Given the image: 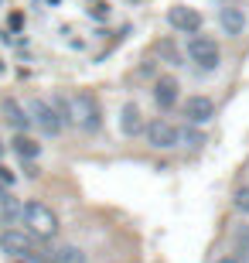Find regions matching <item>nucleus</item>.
<instances>
[{
    "mask_svg": "<svg viewBox=\"0 0 249 263\" xmlns=\"http://www.w3.org/2000/svg\"><path fill=\"white\" fill-rule=\"evenodd\" d=\"M167 21H171V28H178L181 34H198L201 31V14L191 7H171L167 10Z\"/></svg>",
    "mask_w": 249,
    "mask_h": 263,
    "instance_id": "nucleus-7",
    "label": "nucleus"
},
{
    "mask_svg": "<svg viewBox=\"0 0 249 263\" xmlns=\"http://www.w3.org/2000/svg\"><path fill=\"white\" fill-rule=\"evenodd\" d=\"M215 263H246L242 256H222V260H215Z\"/></svg>",
    "mask_w": 249,
    "mask_h": 263,
    "instance_id": "nucleus-20",
    "label": "nucleus"
},
{
    "mask_svg": "<svg viewBox=\"0 0 249 263\" xmlns=\"http://www.w3.org/2000/svg\"><path fill=\"white\" fill-rule=\"evenodd\" d=\"M0 185H4V188L14 185V171H10V167H4V164H0Z\"/></svg>",
    "mask_w": 249,
    "mask_h": 263,
    "instance_id": "nucleus-19",
    "label": "nucleus"
},
{
    "mask_svg": "<svg viewBox=\"0 0 249 263\" xmlns=\"http://www.w3.org/2000/svg\"><path fill=\"white\" fill-rule=\"evenodd\" d=\"M232 205L239 209L242 215H249V185H242L239 192H236V198H232Z\"/></svg>",
    "mask_w": 249,
    "mask_h": 263,
    "instance_id": "nucleus-16",
    "label": "nucleus"
},
{
    "mask_svg": "<svg viewBox=\"0 0 249 263\" xmlns=\"http://www.w3.org/2000/svg\"><path fill=\"white\" fill-rule=\"evenodd\" d=\"M0 109H4V117H7V123H10L14 130H28L31 123H34V117H31V109H24V106L17 103V99H10V96H4Z\"/></svg>",
    "mask_w": 249,
    "mask_h": 263,
    "instance_id": "nucleus-10",
    "label": "nucleus"
},
{
    "mask_svg": "<svg viewBox=\"0 0 249 263\" xmlns=\"http://www.w3.org/2000/svg\"><path fill=\"white\" fill-rule=\"evenodd\" d=\"M184 140H188V147H198V144H205V137H201L198 134V130H195V123H191V127H188V130H184Z\"/></svg>",
    "mask_w": 249,
    "mask_h": 263,
    "instance_id": "nucleus-17",
    "label": "nucleus"
},
{
    "mask_svg": "<svg viewBox=\"0 0 249 263\" xmlns=\"http://www.w3.org/2000/svg\"><path fill=\"white\" fill-rule=\"evenodd\" d=\"M154 99H157V106H161V109H171L174 103H178V79L161 76L157 82H154Z\"/></svg>",
    "mask_w": 249,
    "mask_h": 263,
    "instance_id": "nucleus-11",
    "label": "nucleus"
},
{
    "mask_svg": "<svg viewBox=\"0 0 249 263\" xmlns=\"http://www.w3.org/2000/svg\"><path fill=\"white\" fill-rule=\"evenodd\" d=\"M184 117H188V123L201 127V123H208V120L215 117V103H212L208 96H188V103H184Z\"/></svg>",
    "mask_w": 249,
    "mask_h": 263,
    "instance_id": "nucleus-9",
    "label": "nucleus"
},
{
    "mask_svg": "<svg viewBox=\"0 0 249 263\" xmlns=\"http://www.w3.org/2000/svg\"><path fill=\"white\" fill-rule=\"evenodd\" d=\"M48 263H86V253L79 246H58L55 253L48 256Z\"/></svg>",
    "mask_w": 249,
    "mask_h": 263,
    "instance_id": "nucleus-14",
    "label": "nucleus"
},
{
    "mask_svg": "<svg viewBox=\"0 0 249 263\" xmlns=\"http://www.w3.org/2000/svg\"><path fill=\"white\" fill-rule=\"evenodd\" d=\"M31 117H34V123H38L45 134H62V127H65V117H62V109L55 106V99H34L31 103Z\"/></svg>",
    "mask_w": 249,
    "mask_h": 263,
    "instance_id": "nucleus-5",
    "label": "nucleus"
},
{
    "mask_svg": "<svg viewBox=\"0 0 249 263\" xmlns=\"http://www.w3.org/2000/svg\"><path fill=\"white\" fill-rule=\"evenodd\" d=\"M34 243H38V236L31 233L28 226H7V229H0V250L7 256L34 253Z\"/></svg>",
    "mask_w": 249,
    "mask_h": 263,
    "instance_id": "nucleus-3",
    "label": "nucleus"
},
{
    "mask_svg": "<svg viewBox=\"0 0 249 263\" xmlns=\"http://www.w3.org/2000/svg\"><path fill=\"white\" fill-rule=\"evenodd\" d=\"M219 24L229 38H239L242 31H246V10H242L239 4H225V7L219 10Z\"/></svg>",
    "mask_w": 249,
    "mask_h": 263,
    "instance_id": "nucleus-8",
    "label": "nucleus"
},
{
    "mask_svg": "<svg viewBox=\"0 0 249 263\" xmlns=\"http://www.w3.org/2000/svg\"><path fill=\"white\" fill-rule=\"evenodd\" d=\"M14 154H17L21 161H34V157L41 154V144H38V140H31V137L21 130V134L14 137Z\"/></svg>",
    "mask_w": 249,
    "mask_h": 263,
    "instance_id": "nucleus-13",
    "label": "nucleus"
},
{
    "mask_svg": "<svg viewBox=\"0 0 249 263\" xmlns=\"http://www.w3.org/2000/svg\"><path fill=\"white\" fill-rule=\"evenodd\" d=\"M0 154H4V144H0Z\"/></svg>",
    "mask_w": 249,
    "mask_h": 263,
    "instance_id": "nucleus-21",
    "label": "nucleus"
},
{
    "mask_svg": "<svg viewBox=\"0 0 249 263\" xmlns=\"http://www.w3.org/2000/svg\"><path fill=\"white\" fill-rule=\"evenodd\" d=\"M120 130H123V137H137L144 127V117H140V109H137V103H126L123 113H120Z\"/></svg>",
    "mask_w": 249,
    "mask_h": 263,
    "instance_id": "nucleus-12",
    "label": "nucleus"
},
{
    "mask_svg": "<svg viewBox=\"0 0 249 263\" xmlns=\"http://www.w3.org/2000/svg\"><path fill=\"white\" fill-rule=\"evenodd\" d=\"M188 59L195 62L198 68H219V62H222V51H219V45L212 38H205V34H191L188 38Z\"/></svg>",
    "mask_w": 249,
    "mask_h": 263,
    "instance_id": "nucleus-4",
    "label": "nucleus"
},
{
    "mask_svg": "<svg viewBox=\"0 0 249 263\" xmlns=\"http://www.w3.org/2000/svg\"><path fill=\"white\" fill-rule=\"evenodd\" d=\"M14 263H48V256H38V253H28V256H14Z\"/></svg>",
    "mask_w": 249,
    "mask_h": 263,
    "instance_id": "nucleus-18",
    "label": "nucleus"
},
{
    "mask_svg": "<svg viewBox=\"0 0 249 263\" xmlns=\"http://www.w3.org/2000/svg\"><path fill=\"white\" fill-rule=\"evenodd\" d=\"M72 106H75V123L82 130H89V134H96L99 127H103V106H99L96 92H89V89H82L75 99H72Z\"/></svg>",
    "mask_w": 249,
    "mask_h": 263,
    "instance_id": "nucleus-2",
    "label": "nucleus"
},
{
    "mask_svg": "<svg viewBox=\"0 0 249 263\" xmlns=\"http://www.w3.org/2000/svg\"><path fill=\"white\" fill-rule=\"evenodd\" d=\"M24 226H28L38 239H51V236L58 233V215L51 212L45 202H28L24 205Z\"/></svg>",
    "mask_w": 249,
    "mask_h": 263,
    "instance_id": "nucleus-1",
    "label": "nucleus"
},
{
    "mask_svg": "<svg viewBox=\"0 0 249 263\" xmlns=\"http://www.w3.org/2000/svg\"><path fill=\"white\" fill-rule=\"evenodd\" d=\"M236 246H239V253L249 260V226H239V229H236Z\"/></svg>",
    "mask_w": 249,
    "mask_h": 263,
    "instance_id": "nucleus-15",
    "label": "nucleus"
},
{
    "mask_svg": "<svg viewBox=\"0 0 249 263\" xmlns=\"http://www.w3.org/2000/svg\"><path fill=\"white\" fill-rule=\"evenodd\" d=\"M144 134H147V144L157 147V151L178 147V140H181V130L174 127V123H167V120H150Z\"/></svg>",
    "mask_w": 249,
    "mask_h": 263,
    "instance_id": "nucleus-6",
    "label": "nucleus"
}]
</instances>
